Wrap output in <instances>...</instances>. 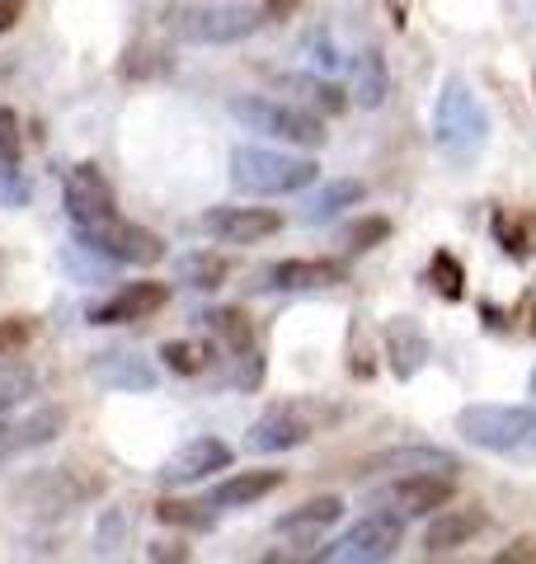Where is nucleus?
Here are the masks:
<instances>
[{
    "mask_svg": "<svg viewBox=\"0 0 536 564\" xmlns=\"http://www.w3.org/2000/svg\"><path fill=\"white\" fill-rule=\"evenodd\" d=\"M259 24H264V10L236 6V0H170L160 10V29L174 43H193V47L245 43Z\"/></svg>",
    "mask_w": 536,
    "mask_h": 564,
    "instance_id": "f257e3e1",
    "label": "nucleus"
},
{
    "mask_svg": "<svg viewBox=\"0 0 536 564\" xmlns=\"http://www.w3.org/2000/svg\"><path fill=\"white\" fill-rule=\"evenodd\" d=\"M433 141L452 165H475L490 147V109L461 76H447L433 104Z\"/></svg>",
    "mask_w": 536,
    "mask_h": 564,
    "instance_id": "f03ea898",
    "label": "nucleus"
},
{
    "mask_svg": "<svg viewBox=\"0 0 536 564\" xmlns=\"http://www.w3.org/2000/svg\"><path fill=\"white\" fill-rule=\"evenodd\" d=\"M457 433L480 452L536 462V404H467L457 414Z\"/></svg>",
    "mask_w": 536,
    "mask_h": 564,
    "instance_id": "7ed1b4c3",
    "label": "nucleus"
},
{
    "mask_svg": "<svg viewBox=\"0 0 536 564\" xmlns=\"http://www.w3.org/2000/svg\"><path fill=\"white\" fill-rule=\"evenodd\" d=\"M320 165L311 155H288L268 147H236L231 151V184L249 198H282V193H301L315 184Z\"/></svg>",
    "mask_w": 536,
    "mask_h": 564,
    "instance_id": "20e7f679",
    "label": "nucleus"
},
{
    "mask_svg": "<svg viewBox=\"0 0 536 564\" xmlns=\"http://www.w3.org/2000/svg\"><path fill=\"white\" fill-rule=\"evenodd\" d=\"M231 118L245 122L249 132L259 137H274V141H288V147H325V118H315L311 109H301V104H288V99H264V95H240L231 99Z\"/></svg>",
    "mask_w": 536,
    "mask_h": 564,
    "instance_id": "39448f33",
    "label": "nucleus"
},
{
    "mask_svg": "<svg viewBox=\"0 0 536 564\" xmlns=\"http://www.w3.org/2000/svg\"><path fill=\"white\" fill-rule=\"evenodd\" d=\"M76 240L104 259L128 263V269H151V263L165 259V240L147 231V226L128 221L122 212H109V217H99L95 226H85V231H76Z\"/></svg>",
    "mask_w": 536,
    "mask_h": 564,
    "instance_id": "423d86ee",
    "label": "nucleus"
},
{
    "mask_svg": "<svg viewBox=\"0 0 536 564\" xmlns=\"http://www.w3.org/2000/svg\"><path fill=\"white\" fill-rule=\"evenodd\" d=\"M400 541H405V518L390 513V508H377V513H367L363 522H353L339 541H330L325 551H315V560H325V564H382L400 551Z\"/></svg>",
    "mask_w": 536,
    "mask_h": 564,
    "instance_id": "0eeeda50",
    "label": "nucleus"
},
{
    "mask_svg": "<svg viewBox=\"0 0 536 564\" xmlns=\"http://www.w3.org/2000/svg\"><path fill=\"white\" fill-rule=\"evenodd\" d=\"M99 494H104V475L81 470V466H52L20 489V503H29V513H39V518H57L89 499H99Z\"/></svg>",
    "mask_w": 536,
    "mask_h": 564,
    "instance_id": "6e6552de",
    "label": "nucleus"
},
{
    "mask_svg": "<svg viewBox=\"0 0 536 564\" xmlns=\"http://www.w3.org/2000/svg\"><path fill=\"white\" fill-rule=\"evenodd\" d=\"M457 499V480L447 470H419V475H396L386 489H377V508H390L400 518H428Z\"/></svg>",
    "mask_w": 536,
    "mask_h": 564,
    "instance_id": "1a4fd4ad",
    "label": "nucleus"
},
{
    "mask_svg": "<svg viewBox=\"0 0 536 564\" xmlns=\"http://www.w3.org/2000/svg\"><path fill=\"white\" fill-rule=\"evenodd\" d=\"M109 212H118V198H114V184L104 180L99 165L81 161L76 170L66 174V217L76 231H85V226H95L99 217H109Z\"/></svg>",
    "mask_w": 536,
    "mask_h": 564,
    "instance_id": "9d476101",
    "label": "nucleus"
},
{
    "mask_svg": "<svg viewBox=\"0 0 536 564\" xmlns=\"http://www.w3.org/2000/svg\"><path fill=\"white\" fill-rule=\"evenodd\" d=\"M62 429H66V410H57V404H43V410H33L24 419L0 414V466L14 462V456H24V452L57 443Z\"/></svg>",
    "mask_w": 536,
    "mask_h": 564,
    "instance_id": "9b49d317",
    "label": "nucleus"
},
{
    "mask_svg": "<svg viewBox=\"0 0 536 564\" xmlns=\"http://www.w3.org/2000/svg\"><path fill=\"white\" fill-rule=\"evenodd\" d=\"M349 282V263L344 259H282L264 273L259 288L264 292H325Z\"/></svg>",
    "mask_w": 536,
    "mask_h": 564,
    "instance_id": "f8f14e48",
    "label": "nucleus"
},
{
    "mask_svg": "<svg viewBox=\"0 0 536 564\" xmlns=\"http://www.w3.org/2000/svg\"><path fill=\"white\" fill-rule=\"evenodd\" d=\"M203 231L222 245H259L282 231V217L274 207H212L203 217Z\"/></svg>",
    "mask_w": 536,
    "mask_h": 564,
    "instance_id": "ddd939ff",
    "label": "nucleus"
},
{
    "mask_svg": "<svg viewBox=\"0 0 536 564\" xmlns=\"http://www.w3.org/2000/svg\"><path fill=\"white\" fill-rule=\"evenodd\" d=\"M419 470H461V462L452 452H442V447H428V443H405V447H382V452H372L357 462V475H419Z\"/></svg>",
    "mask_w": 536,
    "mask_h": 564,
    "instance_id": "4468645a",
    "label": "nucleus"
},
{
    "mask_svg": "<svg viewBox=\"0 0 536 564\" xmlns=\"http://www.w3.org/2000/svg\"><path fill=\"white\" fill-rule=\"evenodd\" d=\"M165 302H170L165 282H128L109 302L89 311V325H137V321H151L156 311H165Z\"/></svg>",
    "mask_w": 536,
    "mask_h": 564,
    "instance_id": "2eb2a0df",
    "label": "nucleus"
},
{
    "mask_svg": "<svg viewBox=\"0 0 536 564\" xmlns=\"http://www.w3.org/2000/svg\"><path fill=\"white\" fill-rule=\"evenodd\" d=\"M226 466H231V447L222 437H193V443H184L165 466H160V480L165 485H199L212 470H226Z\"/></svg>",
    "mask_w": 536,
    "mask_h": 564,
    "instance_id": "dca6fc26",
    "label": "nucleus"
},
{
    "mask_svg": "<svg viewBox=\"0 0 536 564\" xmlns=\"http://www.w3.org/2000/svg\"><path fill=\"white\" fill-rule=\"evenodd\" d=\"M89 377L109 391H156V367L132 348H104L89 358Z\"/></svg>",
    "mask_w": 536,
    "mask_h": 564,
    "instance_id": "f3484780",
    "label": "nucleus"
},
{
    "mask_svg": "<svg viewBox=\"0 0 536 564\" xmlns=\"http://www.w3.org/2000/svg\"><path fill=\"white\" fill-rule=\"evenodd\" d=\"M311 419H301V410H268L264 419L249 423L245 447L249 452H292L301 443H311Z\"/></svg>",
    "mask_w": 536,
    "mask_h": 564,
    "instance_id": "a211bd4d",
    "label": "nucleus"
},
{
    "mask_svg": "<svg viewBox=\"0 0 536 564\" xmlns=\"http://www.w3.org/2000/svg\"><path fill=\"white\" fill-rule=\"evenodd\" d=\"M339 518H344V499L325 494V499H307L301 508H288V513L274 522V532L288 536V541H301V545H315Z\"/></svg>",
    "mask_w": 536,
    "mask_h": 564,
    "instance_id": "6ab92c4d",
    "label": "nucleus"
},
{
    "mask_svg": "<svg viewBox=\"0 0 536 564\" xmlns=\"http://www.w3.org/2000/svg\"><path fill=\"white\" fill-rule=\"evenodd\" d=\"M485 527H490V518L480 513V508H438L424 545H428V555H452L461 545H471Z\"/></svg>",
    "mask_w": 536,
    "mask_h": 564,
    "instance_id": "aec40b11",
    "label": "nucleus"
},
{
    "mask_svg": "<svg viewBox=\"0 0 536 564\" xmlns=\"http://www.w3.org/2000/svg\"><path fill=\"white\" fill-rule=\"evenodd\" d=\"M386 358H390V372L400 381H409L428 358H433V344H428V334L409 321V315H400V321L386 325Z\"/></svg>",
    "mask_w": 536,
    "mask_h": 564,
    "instance_id": "412c9836",
    "label": "nucleus"
},
{
    "mask_svg": "<svg viewBox=\"0 0 536 564\" xmlns=\"http://www.w3.org/2000/svg\"><path fill=\"white\" fill-rule=\"evenodd\" d=\"M288 475L282 470H240V475H226V480L212 489V508H249V503H259L268 499Z\"/></svg>",
    "mask_w": 536,
    "mask_h": 564,
    "instance_id": "4be33fe9",
    "label": "nucleus"
},
{
    "mask_svg": "<svg viewBox=\"0 0 536 564\" xmlns=\"http://www.w3.org/2000/svg\"><path fill=\"white\" fill-rule=\"evenodd\" d=\"M20 161H24V132H20V113L0 109V188L10 203H24L29 188L20 184Z\"/></svg>",
    "mask_w": 536,
    "mask_h": 564,
    "instance_id": "5701e85b",
    "label": "nucleus"
},
{
    "mask_svg": "<svg viewBox=\"0 0 536 564\" xmlns=\"http://www.w3.org/2000/svg\"><path fill=\"white\" fill-rule=\"evenodd\" d=\"M390 95V70H386V57L377 47H363L357 52V66H353V99L363 109H382Z\"/></svg>",
    "mask_w": 536,
    "mask_h": 564,
    "instance_id": "b1692460",
    "label": "nucleus"
},
{
    "mask_svg": "<svg viewBox=\"0 0 536 564\" xmlns=\"http://www.w3.org/2000/svg\"><path fill=\"white\" fill-rule=\"evenodd\" d=\"M494 240L508 259H536V212H494Z\"/></svg>",
    "mask_w": 536,
    "mask_h": 564,
    "instance_id": "393cba45",
    "label": "nucleus"
},
{
    "mask_svg": "<svg viewBox=\"0 0 536 564\" xmlns=\"http://www.w3.org/2000/svg\"><path fill=\"white\" fill-rule=\"evenodd\" d=\"M203 325L212 329V339H217L226 352L255 348V321H249L240 306H212V311L203 315Z\"/></svg>",
    "mask_w": 536,
    "mask_h": 564,
    "instance_id": "a878e982",
    "label": "nucleus"
},
{
    "mask_svg": "<svg viewBox=\"0 0 536 564\" xmlns=\"http://www.w3.org/2000/svg\"><path fill=\"white\" fill-rule=\"evenodd\" d=\"M367 198V188L357 184V180H330L325 188L315 193V198L307 203V221L320 226V221H334L339 212H349V207H363Z\"/></svg>",
    "mask_w": 536,
    "mask_h": 564,
    "instance_id": "bb28decb",
    "label": "nucleus"
},
{
    "mask_svg": "<svg viewBox=\"0 0 536 564\" xmlns=\"http://www.w3.org/2000/svg\"><path fill=\"white\" fill-rule=\"evenodd\" d=\"M174 273L184 288H199V292H212L222 288L226 273H231V259L226 254H212V250H199V254H184L174 263Z\"/></svg>",
    "mask_w": 536,
    "mask_h": 564,
    "instance_id": "cd10ccee",
    "label": "nucleus"
},
{
    "mask_svg": "<svg viewBox=\"0 0 536 564\" xmlns=\"http://www.w3.org/2000/svg\"><path fill=\"white\" fill-rule=\"evenodd\" d=\"M156 518L165 527H189V532H212L217 527V508L207 503H189V499H160L156 503Z\"/></svg>",
    "mask_w": 536,
    "mask_h": 564,
    "instance_id": "c85d7f7f",
    "label": "nucleus"
},
{
    "mask_svg": "<svg viewBox=\"0 0 536 564\" xmlns=\"http://www.w3.org/2000/svg\"><path fill=\"white\" fill-rule=\"evenodd\" d=\"M278 85H282V90H292L301 104H311V109H325V113H339V109H344V104H349L339 85L320 80V76H282Z\"/></svg>",
    "mask_w": 536,
    "mask_h": 564,
    "instance_id": "c756f323",
    "label": "nucleus"
},
{
    "mask_svg": "<svg viewBox=\"0 0 536 564\" xmlns=\"http://www.w3.org/2000/svg\"><path fill=\"white\" fill-rule=\"evenodd\" d=\"M428 288H433L442 302H461V296H467V269H461V259L452 250L433 254V263H428Z\"/></svg>",
    "mask_w": 536,
    "mask_h": 564,
    "instance_id": "7c9ffc66",
    "label": "nucleus"
},
{
    "mask_svg": "<svg viewBox=\"0 0 536 564\" xmlns=\"http://www.w3.org/2000/svg\"><path fill=\"white\" fill-rule=\"evenodd\" d=\"M170 66H174V62H170L160 47L132 43L128 52H122V62H118V76H122V80H156V76H165Z\"/></svg>",
    "mask_w": 536,
    "mask_h": 564,
    "instance_id": "2f4dec72",
    "label": "nucleus"
},
{
    "mask_svg": "<svg viewBox=\"0 0 536 564\" xmlns=\"http://www.w3.org/2000/svg\"><path fill=\"white\" fill-rule=\"evenodd\" d=\"M160 358H165V367L174 377H199V372L212 367V348L193 344V339H170L165 348H160Z\"/></svg>",
    "mask_w": 536,
    "mask_h": 564,
    "instance_id": "473e14b6",
    "label": "nucleus"
},
{
    "mask_svg": "<svg viewBox=\"0 0 536 564\" xmlns=\"http://www.w3.org/2000/svg\"><path fill=\"white\" fill-rule=\"evenodd\" d=\"M390 217H363V221H353V226H344V236H339V245H344L349 254H367V250H377V245H386L390 240Z\"/></svg>",
    "mask_w": 536,
    "mask_h": 564,
    "instance_id": "72a5a7b5",
    "label": "nucleus"
},
{
    "mask_svg": "<svg viewBox=\"0 0 536 564\" xmlns=\"http://www.w3.org/2000/svg\"><path fill=\"white\" fill-rule=\"evenodd\" d=\"M29 339H33V321H29V315H6V321H0V362L14 358V352H24Z\"/></svg>",
    "mask_w": 536,
    "mask_h": 564,
    "instance_id": "f704fd0d",
    "label": "nucleus"
},
{
    "mask_svg": "<svg viewBox=\"0 0 536 564\" xmlns=\"http://www.w3.org/2000/svg\"><path fill=\"white\" fill-rule=\"evenodd\" d=\"M264 381V358L255 348H245V352H236V372H231V386L236 391H255V386Z\"/></svg>",
    "mask_w": 536,
    "mask_h": 564,
    "instance_id": "c9c22d12",
    "label": "nucleus"
},
{
    "mask_svg": "<svg viewBox=\"0 0 536 564\" xmlns=\"http://www.w3.org/2000/svg\"><path fill=\"white\" fill-rule=\"evenodd\" d=\"M508 321H513L517 329H523V334H532V339H536V282H532V288H527L523 296H517V306H513Z\"/></svg>",
    "mask_w": 536,
    "mask_h": 564,
    "instance_id": "e433bc0d",
    "label": "nucleus"
},
{
    "mask_svg": "<svg viewBox=\"0 0 536 564\" xmlns=\"http://www.w3.org/2000/svg\"><path fill=\"white\" fill-rule=\"evenodd\" d=\"M29 386H33V377H29V372H0V414H6L10 404L29 391Z\"/></svg>",
    "mask_w": 536,
    "mask_h": 564,
    "instance_id": "4c0bfd02",
    "label": "nucleus"
},
{
    "mask_svg": "<svg viewBox=\"0 0 536 564\" xmlns=\"http://www.w3.org/2000/svg\"><path fill=\"white\" fill-rule=\"evenodd\" d=\"M499 564H536V536H517L513 545H504V551L494 555Z\"/></svg>",
    "mask_w": 536,
    "mask_h": 564,
    "instance_id": "58836bf2",
    "label": "nucleus"
},
{
    "mask_svg": "<svg viewBox=\"0 0 536 564\" xmlns=\"http://www.w3.org/2000/svg\"><path fill=\"white\" fill-rule=\"evenodd\" d=\"M307 6V0H264V20H274V24H282V20H292V14Z\"/></svg>",
    "mask_w": 536,
    "mask_h": 564,
    "instance_id": "ea45409f",
    "label": "nucleus"
},
{
    "mask_svg": "<svg viewBox=\"0 0 536 564\" xmlns=\"http://www.w3.org/2000/svg\"><path fill=\"white\" fill-rule=\"evenodd\" d=\"M24 10H29L24 0H0V39H6V33L24 20Z\"/></svg>",
    "mask_w": 536,
    "mask_h": 564,
    "instance_id": "a19ab883",
    "label": "nucleus"
},
{
    "mask_svg": "<svg viewBox=\"0 0 536 564\" xmlns=\"http://www.w3.org/2000/svg\"><path fill=\"white\" fill-rule=\"evenodd\" d=\"M147 555H151V560H189L184 545H151Z\"/></svg>",
    "mask_w": 536,
    "mask_h": 564,
    "instance_id": "79ce46f5",
    "label": "nucleus"
},
{
    "mask_svg": "<svg viewBox=\"0 0 536 564\" xmlns=\"http://www.w3.org/2000/svg\"><path fill=\"white\" fill-rule=\"evenodd\" d=\"M532 395H536V372H532Z\"/></svg>",
    "mask_w": 536,
    "mask_h": 564,
    "instance_id": "37998d69",
    "label": "nucleus"
}]
</instances>
